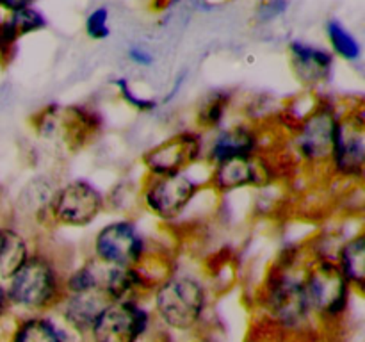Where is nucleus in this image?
<instances>
[{
    "mask_svg": "<svg viewBox=\"0 0 365 342\" xmlns=\"http://www.w3.org/2000/svg\"><path fill=\"white\" fill-rule=\"evenodd\" d=\"M66 269L56 252L36 242L24 266L6 281L13 310L25 314L56 310L64 296Z\"/></svg>",
    "mask_w": 365,
    "mask_h": 342,
    "instance_id": "obj_1",
    "label": "nucleus"
},
{
    "mask_svg": "<svg viewBox=\"0 0 365 342\" xmlns=\"http://www.w3.org/2000/svg\"><path fill=\"white\" fill-rule=\"evenodd\" d=\"M157 319L175 331H191L209 309V285L191 269L168 271L150 292Z\"/></svg>",
    "mask_w": 365,
    "mask_h": 342,
    "instance_id": "obj_2",
    "label": "nucleus"
},
{
    "mask_svg": "<svg viewBox=\"0 0 365 342\" xmlns=\"http://www.w3.org/2000/svg\"><path fill=\"white\" fill-rule=\"evenodd\" d=\"M344 105L339 100H314L305 114L294 120L291 128V150L296 162L310 171L327 170L335 132Z\"/></svg>",
    "mask_w": 365,
    "mask_h": 342,
    "instance_id": "obj_3",
    "label": "nucleus"
},
{
    "mask_svg": "<svg viewBox=\"0 0 365 342\" xmlns=\"http://www.w3.org/2000/svg\"><path fill=\"white\" fill-rule=\"evenodd\" d=\"M260 303L284 330H302L314 319L302 281V269L271 264L260 285Z\"/></svg>",
    "mask_w": 365,
    "mask_h": 342,
    "instance_id": "obj_4",
    "label": "nucleus"
},
{
    "mask_svg": "<svg viewBox=\"0 0 365 342\" xmlns=\"http://www.w3.org/2000/svg\"><path fill=\"white\" fill-rule=\"evenodd\" d=\"M302 281L316 319L335 323L351 309L355 291L331 259H307L302 267Z\"/></svg>",
    "mask_w": 365,
    "mask_h": 342,
    "instance_id": "obj_5",
    "label": "nucleus"
},
{
    "mask_svg": "<svg viewBox=\"0 0 365 342\" xmlns=\"http://www.w3.org/2000/svg\"><path fill=\"white\" fill-rule=\"evenodd\" d=\"M89 256L106 267L143 266L152 259V248L138 221L123 216L107 221L95 232Z\"/></svg>",
    "mask_w": 365,
    "mask_h": 342,
    "instance_id": "obj_6",
    "label": "nucleus"
},
{
    "mask_svg": "<svg viewBox=\"0 0 365 342\" xmlns=\"http://www.w3.org/2000/svg\"><path fill=\"white\" fill-rule=\"evenodd\" d=\"M324 171L341 184H362L365 175V109L362 102L344 105Z\"/></svg>",
    "mask_w": 365,
    "mask_h": 342,
    "instance_id": "obj_7",
    "label": "nucleus"
},
{
    "mask_svg": "<svg viewBox=\"0 0 365 342\" xmlns=\"http://www.w3.org/2000/svg\"><path fill=\"white\" fill-rule=\"evenodd\" d=\"M203 187H207L205 182H200L187 171L168 177L145 175L139 203L155 219L163 223H175L187 212Z\"/></svg>",
    "mask_w": 365,
    "mask_h": 342,
    "instance_id": "obj_8",
    "label": "nucleus"
},
{
    "mask_svg": "<svg viewBox=\"0 0 365 342\" xmlns=\"http://www.w3.org/2000/svg\"><path fill=\"white\" fill-rule=\"evenodd\" d=\"M107 196L88 178L61 182L50 207V224L64 228H86L103 216Z\"/></svg>",
    "mask_w": 365,
    "mask_h": 342,
    "instance_id": "obj_9",
    "label": "nucleus"
},
{
    "mask_svg": "<svg viewBox=\"0 0 365 342\" xmlns=\"http://www.w3.org/2000/svg\"><path fill=\"white\" fill-rule=\"evenodd\" d=\"M280 180V170L267 152L252 157H235L210 166L207 187L225 196L242 189H266Z\"/></svg>",
    "mask_w": 365,
    "mask_h": 342,
    "instance_id": "obj_10",
    "label": "nucleus"
},
{
    "mask_svg": "<svg viewBox=\"0 0 365 342\" xmlns=\"http://www.w3.org/2000/svg\"><path fill=\"white\" fill-rule=\"evenodd\" d=\"M205 134L184 128L146 150L141 157L146 177H168L184 173L205 157Z\"/></svg>",
    "mask_w": 365,
    "mask_h": 342,
    "instance_id": "obj_11",
    "label": "nucleus"
},
{
    "mask_svg": "<svg viewBox=\"0 0 365 342\" xmlns=\"http://www.w3.org/2000/svg\"><path fill=\"white\" fill-rule=\"evenodd\" d=\"M143 301H109L89 330L91 342H139L152 324Z\"/></svg>",
    "mask_w": 365,
    "mask_h": 342,
    "instance_id": "obj_12",
    "label": "nucleus"
},
{
    "mask_svg": "<svg viewBox=\"0 0 365 342\" xmlns=\"http://www.w3.org/2000/svg\"><path fill=\"white\" fill-rule=\"evenodd\" d=\"M266 152V132L253 121H239L234 125H223L212 132L205 142V160L214 166L235 157H252Z\"/></svg>",
    "mask_w": 365,
    "mask_h": 342,
    "instance_id": "obj_13",
    "label": "nucleus"
},
{
    "mask_svg": "<svg viewBox=\"0 0 365 342\" xmlns=\"http://www.w3.org/2000/svg\"><path fill=\"white\" fill-rule=\"evenodd\" d=\"M287 53L292 75L303 88L319 89L334 77L335 56L324 46L303 39H291Z\"/></svg>",
    "mask_w": 365,
    "mask_h": 342,
    "instance_id": "obj_14",
    "label": "nucleus"
},
{
    "mask_svg": "<svg viewBox=\"0 0 365 342\" xmlns=\"http://www.w3.org/2000/svg\"><path fill=\"white\" fill-rule=\"evenodd\" d=\"M59 184L61 180L53 173L34 175L18 192L16 214L20 217L14 223L29 230L50 224V207Z\"/></svg>",
    "mask_w": 365,
    "mask_h": 342,
    "instance_id": "obj_15",
    "label": "nucleus"
},
{
    "mask_svg": "<svg viewBox=\"0 0 365 342\" xmlns=\"http://www.w3.org/2000/svg\"><path fill=\"white\" fill-rule=\"evenodd\" d=\"M159 276L143 266L106 267L102 271V294L107 301H143L152 292Z\"/></svg>",
    "mask_w": 365,
    "mask_h": 342,
    "instance_id": "obj_16",
    "label": "nucleus"
},
{
    "mask_svg": "<svg viewBox=\"0 0 365 342\" xmlns=\"http://www.w3.org/2000/svg\"><path fill=\"white\" fill-rule=\"evenodd\" d=\"M34 246V235L29 228L0 217V280H9L24 266Z\"/></svg>",
    "mask_w": 365,
    "mask_h": 342,
    "instance_id": "obj_17",
    "label": "nucleus"
},
{
    "mask_svg": "<svg viewBox=\"0 0 365 342\" xmlns=\"http://www.w3.org/2000/svg\"><path fill=\"white\" fill-rule=\"evenodd\" d=\"M107 299L102 292H89V294H64L56 310L63 319L64 326L77 335H88L93 323L107 305Z\"/></svg>",
    "mask_w": 365,
    "mask_h": 342,
    "instance_id": "obj_18",
    "label": "nucleus"
},
{
    "mask_svg": "<svg viewBox=\"0 0 365 342\" xmlns=\"http://www.w3.org/2000/svg\"><path fill=\"white\" fill-rule=\"evenodd\" d=\"M334 262L349 281L353 291L362 294L365 289V235L362 230L342 239L335 252Z\"/></svg>",
    "mask_w": 365,
    "mask_h": 342,
    "instance_id": "obj_19",
    "label": "nucleus"
},
{
    "mask_svg": "<svg viewBox=\"0 0 365 342\" xmlns=\"http://www.w3.org/2000/svg\"><path fill=\"white\" fill-rule=\"evenodd\" d=\"M66 326H59L46 314H27L13 328L9 342H64Z\"/></svg>",
    "mask_w": 365,
    "mask_h": 342,
    "instance_id": "obj_20",
    "label": "nucleus"
},
{
    "mask_svg": "<svg viewBox=\"0 0 365 342\" xmlns=\"http://www.w3.org/2000/svg\"><path fill=\"white\" fill-rule=\"evenodd\" d=\"M232 102H234V98H232V93L228 89H212V91L207 93L196 107V130L203 132V134H207V132L212 134L217 128L223 127Z\"/></svg>",
    "mask_w": 365,
    "mask_h": 342,
    "instance_id": "obj_21",
    "label": "nucleus"
},
{
    "mask_svg": "<svg viewBox=\"0 0 365 342\" xmlns=\"http://www.w3.org/2000/svg\"><path fill=\"white\" fill-rule=\"evenodd\" d=\"M324 32H327V39L330 43V52L334 53L335 59L339 57L351 64L362 61V43L339 18H328Z\"/></svg>",
    "mask_w": 365,
    "mask_h": 342,
    "instance_id": "obj_22",
    "label": "nucleus"
},
{
    "mask_svg": "<svg viewBox=\"0 0 365 342\" xmlns=\"http://www.w3.org/2000/svg\"><path fill=\"white\" fill-rule=\"evenodd\" d=\"M102 264L88 255L84 262L68 267L64 273V294H89L102 292Z\"/></svg>",
    "mask_w": 365,
    "mask_h": 342,
    "instance_id": "obj_23",
    "label": "nucleus"
},
{
    "mask_svg": "<svg viewBox=\"0 0 365 342\" xmlns=\"http://www.w3.org/2000/svg\"><path fill=\"white\" fill-rule=\"evenodd\" d=\"M7 18L11 20L13 27L16 28L18 36H27L32 32L43 31V28L48 27V20H46L45 14L39 9L32 7H25V9L14 11V13H7Z\"/></svg>",
    "mask_w": 365,
    "mask_h": 342,
    "instance_id": "obj_24",
    "label": "nucleus"
},
{
    "mask_svg": "<svg viewBox=\"0 0 365 342\" xmlns=\"http://www.w3.org/2000/svg\"><path fill=\"white\" fill-rule=\"evenodd\" d=\"M114 88H116L118 96H120L128 107L138 110V113H152V110L157 109V100L150 98V96H143L141 93L135 91L134 86H132L125 77H118L116 81H114Z\"/></svg>",
    "mask_w": 365,
    "mask_h": 342,
    "instance_id": "obj_25",
    "label": "nucleus"
},
{
    "mask_svg": "<svg viewBox=\"0 0 365 342\" xmlns=\"http://www.w3.org/2000/svg\"><path fill=\"white\" fill-rule=\"evenodd\" d=\"M86 36L93 41H103L110 36V16L109 9L103 6L95 7L89 11V14L84 20Z\"/></svg>",
    "mask_w": 365,
    "mask_h": 342,
    "instance_id": "obj_26",
    "label": "nucleus"
},
{
    "mask_svg": "<svg viewBox=\"0 0 365 342\" xmlns=\"http://www.w3.org/2000/svg\"><path fill=\"white\" fill-rule=\"evenodd\" d=\"M291 7L289 0H260L255 7V20L260 24H271L284 16Z\"/></svg>",
    "mask_w": 365,
    "mask_h": 342,
    "instance_id": "obj_27",
    "label": "nucleus"
},
{
    "mask_svg": "<svg viewBox=\"0 0 365 342\" xmlns=\"http://www.w3.org/2000/svg\"><path fill=\"white\" fill-rule=\"evenodd\" d=\"M18 39H20V36L7 18V14L0 16V59H11Z\"/></svg>",
    "mask_w": 365,
    "mask_h": 342,
    "instance_id": "obj_28",
    "label": "nucleus"
},
{
    "mask_svg": "<svg viewBox=\"0 0 365 342\" xmlns=\"http://www.w3.org/2000/svg\"><path fill=\"white\" fill-rule=\"evenodd\" d=\"M127 57L130 63L138 64V66H143V68H148L153 64V53L143 45H132L130 48L127 50Z\"/></svg>",
    "mask_w": 365,
    "mask_h": 342,
    "instance_id": "obj_29",
    "label": "nucleus"
},
{
    "mask_svg": "<svg viewBox=\"0 0 365 342\" xmlns=\"http://www.w3.org/2000/svg\"><path fill=\"white\" fill-rule=\"evenodd\" d=\"M36 0H0V11L4 13H14V11L25 9V7H32Z\"/></svg>",
    "mask_w": 365,
    "mask_h": 342,
    "instance_id": "obj_30",
    "label": "nucleus"
},
{
    "mask_svg": "<svg viewBox=\"0 0 365 342\" xmlns=\"http://www.w3.org/2000/svg\"><path fill=\"white\" fill-rule=\"evenodd\" d=\"M11 312H13V306H11L9 294H7L6 281L0 280V319H6Z\"/></svg>",
    "mask_w": 365,
    "mask_h": 342,
    "instance_id": "obj_31",
    "label": "nucleus"
}]
</instances>
